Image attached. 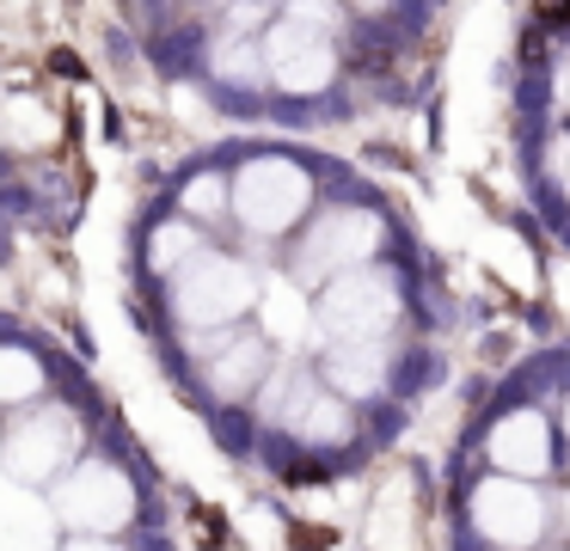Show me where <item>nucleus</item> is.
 <instances>
[{"label": "nucleus", "mask_w": 570, "mask_h": 551, "mask_svg": "<svg viewBox=\"0 0 570 551\" xmlns=\"http://www.w3.org/2000/svg\"><path fill=\"white\" fill-rule=\"evenodd\" d=\"M337 190L332 166L283 141H258L234 154V239L252 252H276L320 215V203Z\"/></svg>", "instance_id": "obj_11"}, {"label": "nucleus", "mask_w": 570, "mask_h": 551, "mask_svg": "<svg viewBox=\"0 0 570 551\" xmlns=\"http://www.w3.org/2000/svg\"><path fill=\"white\" fill-rule=\"evenodd\" d=\"M215 245L209 227H197L190 215H178L173 203H154L136 227V245H129V276H136V306L154 301L190 257H203Z\"/></svg>", "instance_id": "obj_14"}, {"label": "nucleus", "mask_w": 570, "mask_h": 551, "mask_svg": "<svg viewBox=\"0 0 570 551\" xmlns=\"http://www.w3.org/2000/svg\"><path fill=\"white\" fill-rule=\"evenodd\" d=\"M264 7H276V12H283V7H288V0H264Z\"/></svg>", "instance_id": "obj_21"}, {"label": "nucleus", "mask_w": 570, "mask_h": 551, "mask_svg": "<svg viewBox=\"0 0 570 551\" xmlns=\"http://www.w3.org/2000/svg\"><path fill=\"white\" fill-rule=\"evenodd\" d=\"M442 301L430 288L423 257H386V264L350 269L313 294V350L320 343H374V337H435Z\"/></svg>", "instance_id": "obj_6"}, {"label": "nucleus", "mask_w": 570, "mask_h": 551, "mask_svg": "<svg viewBox=\"0 0 570 551\" xmlns=\"http://www.w3.org/2000/svg\"><path fill=\"white\" fill-rule=\"evenodd\" d=\"M43 496L56 502L68 533L166 539V545H173V496H166L160 465H154L148 441L129 429V416H117L99 435V447H92L56 490H43Z\"/></svg>", "instance_id": "obj_4"}, {"label": "nucleus", "mask_w": 570, "mask_h": 551, "mask_svg": "<svg viewBox=\"0 0 570 551\" xmlns=\"http://www.w3.org/2000/svg\"><path fill=\"white\" fill-rule=\"evenodd\" d=\"M271 294V276L252 257V245L239 239H215L203 257H190L154 301L136 306L141 337H178V331H234L252 325Z\"/></svg>", "instance_id": "obj_10"}, {"label": "nucleus", "mask_w": 570, "mask_h": 551, "mask_svg": "<svg viewBox=\"0 0 570 551\" xmlns=\"http://www.w3.org/2000/svg\"><path fill=\"white\" fill-rule=\"evenodd\" d=\"M92 386V367L80 355H68L62 343L43 325H31L26 313L7 318V337H0V416L31 411V404H50L62 392Z\"/></svg>", "instance_id": "obj_13"}, {"label": "nucleus", "mask_w": 570, "mask_h": 551, "mask_svg": "<svg viewBox=\"0 0 570 551\" xmlns=\"http://www.w3.org/2000/svg\"><path fill=\"white\" fill-rule=\"evenodd\" d=\"M405 252H411V239H405L399 203H386L381 190H332L320 203V215L283 245L276 269L295 288L320 294L325 282L350 276V269L386 264V257H405Z\"/></svg>", "instance_id": "obj_8"}, {"label": "nucleus", "mask_w": 570, "mask_h": 551, "mask_svg": "<svg viewBox=\"0 0 570 551\" xmlns=\"http://www.w3.org/2000/svg\"><path fill=\"white\" fill-rule=\"evenodd\" d=\"M160 203H173L178 215H190L197 227H209L215 239H234V154H203L166 184Z\"/></svg>", "instance_id": "obj_15"}, {"label": "nucleus", "mask_w": 570, "mask_h": 551, "mask_svg": "<svg viewBox=\"0 0 570 551\" xmlns=\"http://www.w3.org/2000/svg\"><path fill=\"white\" fill-rule=\"evenodd\" d=\"M448 472H503L533 484H570V453L552 411V350L521 355L460 416Z\"/></svg>", "instance_id": "obj_3"}, {"label": "nucleus", "mask_w": 570, "mask_h": 551, "mask_svg": "<svg viewBox=\"0 0 570 551\" xmlns=\"http://www.w3.org/2000/svg\"><path fill=\"white\" fill-rule=\"evenodd\" d=\"M540 56L528 61L533 73V110H540V129H570V24H546Z\"/></svg>", "instance_id": "obj_18"}, {"label": "nucleus", "mask_w": 570, "mask_h": 551, "mask_svg": "<svg viewBox=\"0 0 570 551\" xmlns=\"http://www.w3.org/2000/svg\"><path fill=\"white\" fill-rule=\"evenodd\" d=\"M264 68H271L276 105L301 110V117H325L356 80L344 0H288L264 31Z\"/></svg>", "instance_id": "obj_7"}, {"label": "nucleus", "mask_w": 570, "mask_h": 551, "mask_svg": "<svg viewBox=\"0 0 570 551\" xmlns=\"http://www.w3.org/2000/svg\"><path fill=\"white\" fill-rule=\"evenodd\" d=\"M528 190L546 227L570 245V129H540L528 141Z\"/></svg>", "instance_id": "obj_16"}, {"label": "nucleus", "mask_w": 570, "mask_h": 551, "mask_svg": "<svg viewBox=\"0 0 570 551\" xmlns=\"http://www.w3.org/2000/svg\"><path fill=\"white\" fill-rule=\"evenodd\" d=\"M117 416L124 411L111 404V392H105L99 380L80 386V392H62V399H50V404L0 416V472L19 490H56L92 447H99V435Z\"/></svg>", "instance_id": "obj_12"}, {"label": "nucleus", "mask_w": 570, "mask_h": 551, "mask_svg": "<svg viewBox=\"0 0 570 551\" xmlns=\"http://www.w3.org/2000/svg\"><path fill=\"white\" fill-rule=\"evenodd\" d=\"M552 411H558V435H564V453H570V343L552 350Z\"/></svg>", "instance_id": "obj_19"}, {"label": "nucleus", "mask_w": 570, "mask_h": 551, "mask_svg": "<svg viewBox=\"0 0 570 551\" xmlns=\"http://www.w3.org/2000/svg\"><path fill=\"white\" fill-rule=\"evenodd\" d=\"M68 527L43 490L7 484V514H0V551H62Z\"/></svg>", "instance_id": "obj_17"}, {"label": "nucleus", "mask_w": 570, "mask_h": 551, "mask_svg": "<svg viewBox=\"0 0 570 551\" xmlns=\"http://www.w3.org/2000/svg\"><path fill=\"white\" fill-rule=\"evenodd\" d=\"M62 551H173L166 539H111V533H68Z\"/></svg>", "instance_id": "obj_20"}, {"label": "nucleus", "mask_w": 570, "mask_h": 551, "mask_svg": "<svg viewBox=\"0 0 570 551\" xmlns=\"http://www.w3.org/2000/svg\"><path fill=\"white\" fill-rule=\"evenodd\" d=\"M399 435L381 416H368L362 404H350L344 392L325 386L313 355H283V367H276L271 392L258 404V423H252L246 465L283 490H313V484L356 478Z\"/></svg>", "instance_id": "obj_1"}, {"label": "nucleus", "mask_w": 570, "mask_h": 551, "mask_svg": "<svg viewBox=\"0 0 570 551\" xmlns=\"http://www.w3.org/2000/svg\"><path fill=\"white\" fill-rule=\"evenodd\" d=\"M448 551H570V484H533L503 472H448Z\"/></svg>", "instance_id": "obj_5"}, {"label": "nucleus", "mask_w": 570, "mask_h": 551, "mask_svg": "<svg viewBox=\"0 0 570 551\" xmlns=\"http://www.w3.org/2000/svg\"><path fill=\"white\" fill-rule=\"evenodd\" d=\"M148 350H154V362H160L173 399L203 423V435H209L227 460L246 465L258 404H264V392H271L276 367H283V355H288L283 343L252 318V325H234V331H178V337H154Z\"/></svg>", "instance_id": "obj_2"}, {"label": "nucleus", "mask_w": 570, "mask_h": 551, "mask_svg": "<svg viewBox=\"0 0 570 551\" xmlns=\"http://www.w3.org/2000/svg\"><path fill=\"white\" fill-rule=\"evenodd\" d=\"M313 367L332 392H344L350 404H362L368 416H381L393 435H405V423L442 392L448 355L435 350V337H374V343H320Z\"/></svg>", "instance_id": "obj_9"}]
</instances>
